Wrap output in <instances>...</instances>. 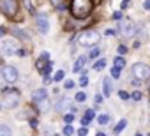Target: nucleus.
Listing matches in <instances>:
<instances>
[{"label": "nucleus", "mask_w": 150, "mask_h": 136, "mask_svg": "<svg viewBox=\"0 0 150 136\" xmlns=\"http://www.w3.org/2000/svg\"><path fill=\"white\" fill-rule=\"evenodd\" d=\"M16 55H18V57H25V55H27V51H25V50H21V48H20V50H18V51H16Z\"/></svg>", "instance_id": "32"}, {"label": "nucleus", "mask_w": 150, "mask_h": 136, "mask_svg": "<svg viewBox=\"0 0 150 136\" xmlns=\"http://www.w3.org/2000/svg\"><path fill=\"white\" fill-rule=\"evenodd\" d=\"M106 64H108V62H106L104 58H101V60H97V62L94 64V69H96V71H101V69H104V67H106Z\"/></svg>", "instance_id": "17"}, {"label": "nucleus", "mask_w": 150, "mask_h": 136, "mask_svg": "<svg viewBox=\"0 0 150 136\" xmlns=\"http://www.w3.org/2000/svg\"><path fill=\"white\" fill-rule=\"evenodd\" d=\"M78 134H80V136H87V127H81V129L78 131Z\"/></svg>", "instance_id": "34"}, {"label": "nucleus", "mask_w": 150, "mask_h": 136, "mask_svg": "<svg viewBox=\"0 0 150 136\" xmlns=\"http://www.w3.org/2000/svg\"><path fill=\"white\" fill-rule=\"evenodd\" d=\"M51 4H53L55 7H58V9H62V0H51Z\"/></svg>", "instance_id": "30"}, {"label": "nucleus", "mask_w": 150, "mask_h": 136, "mask_svg": "<svg viewBox=\"0 0 150 136\" xmlns=\"http://www.w3.org/2000/svg\"><path fill=\"white\" fill-rule=\"evenodd\" d=\"M125 51H127V48H125L124 44H120V46H118V53L122 55V53H125Z\"/></svg>", "instance_id": "31"}, {"label": "nucleus", "mask_w": 150, "mask_h": 136, "mask_svg": "<svg viewBox=\"0 0 150 136\" xmlns=\"http://www.w3.org/2000/svg\"><path fill=\"white\" fill-rule=\"evenodd\" d=\"M92 9H94L92 0H72L71 2V13H72L74 18L83 20V18L90 16Z\"/></svg>", "instance_id": "1"}, {"label": "nucleus", "mask_w": 150, "mask_h": 136, "mask_svg": "<svg viewBox=\"0 0 150 136\" xmlns=\"http://www.w3.org/2000/svg\"><path fill=\"white\" fill-rule=\"evenodd\" d=\"M20 104V92L11 89V90H4V106L6 108H16Z\"/></svg>", "instance_id": "4"}, {"label": "nucleus", "mask_w": 150, "mask_h": 136, "mask_svg": "<svg viewBox=\"0 0 150 136\" xmlns=\"http://www.w3.org/2000/svg\"><path fill=\"white\" fill-rule=\"evenodd\" d=\"M62 132H64V134H65V136H71V134H72V132H74V129H72V125H65V127H64V131H62Z\"/></svg>", "instance_id": "27"}, {"label": "nucleus", "mask_w": 150, "mask_h": 136, "mask_svg": "<svg viewBox=\"0 0 150 136\" xmlns=\"http://www.w3.org/2000/svg\"><path fill=\"white\" fill-rule=\"evenodd\" d=\"M97 120H99V124H101V125H104V124H108V122H110V115H106V113H104V115H101Z\"/></svg>", "instance_id": "23"}, {"label": "nucleus", "mask_w": 150, "mask_h": 136, "mask_svg": "<svg viewBox=\"0 0 150 136\" xmlns=\"http://www.w3.org/2000/svg\"><path fill=\"white\" fill-rule=\"evenodd\" d=\"M99 39H101V34H99L97 30H81V32L76 35V42H78L80 46H87V48L96 46V44L99 42Z\"/></svg>", "instance_id": "2"}, {"label": "nucleus", "mask_w": 150, "mask_h": 136, "mask_svg": "<svg viewBox=\"0 0 150 136\" xmlns=\"http://www.w3.org/2000/svg\"><path fill=\"white\" fill-rule=\"evenodd\" d=\"M0 11L6 16H14L18 11V4L16 0H0Z\"/></svg>", "instance_id": "6"}, {"label": "nucleus", "mask_w": 150, "mask_h": 136, "mask_svg": "<svg viewBox=\"0 0 150 136\" xmlns=\"http://www.w3.org/2000/svg\"><path fill=\"white\" fill-rule=\"evenodd\" d=\"M120 32H122L125 37H132L134 32H136V27H134L132 21H124V23L120 25Z\"/></svg>", "instance_id": "10"}, {"label": "nucleus", "mask_w": 150, "mask_h": 136, "mask_svg": "<svg viewBox=\"0 0 150 136\" xmlns=\"http://www.w3.org/2000/svg\"><path fill=\"white\" fill-rule=\"evenodd\" d=\"M118 97H120L122 101H127V99H129V94H127L125 90H120V92H118Z\"/></svg>", "instance_id": "28"}, {"label": "nucleus", "mask_w": 150, "mask_h": 136, "mask_svg": "<svg viewBox=\"0 0 150 136\" xmlns=\"http://www.w3.org/2000/svg\"><path fill=\"white\" fill-rule=\"evenodd\" d=\"M80 85L81 87H87L88 85V78H87V73L83 71V74H81V78H80Z\"/></svg>", "instance_id": "22"}, {"label": "nucleus", "mask_w": 150, "mask_h": 136, "mask_svg": "<svg viewBox=\"0 0 150 136\" xmlns=\"http://www.w3.org/2000/svg\"><path fill=\"white\" fill-rule=\"evenodd\" d=\"M141 97H143V96H141V92H138V90L129 96V99H134V101H141Z\"/></svg>", "instance_id": "25"}, {"label": "nucleus", "mask_w": 150, "mask_h": 136, "mask_svg": "<svg viewBox=\"0 0 150 136\" xmlns=\"http://www.w3.org/2000/svg\"><path fill=\"white\" fill-rule=\"evenodd\" d=\"M13 34L16 37H20V39H30V34L25 32V30H20V28H13Z\"/></svg>", "instance_id": "15"}, {"label": "nucleus", "mask_w": 150, "mask_h": 136, "mask_svg": "<svg viewBox=\"0 0 150 136\" xmlns=\"http://www.w3.org/2000/svg\"><path fill=\"white\" fill-rule=\"evenodd\" d=\"M124 65H125V60H124L122 57H117V58H115V65H113V67H118V69H122Z\"/></svg>", "instance_id": "19"}, {"label": "nucleus", "mask_w": 150, "mask_h": 136, "mask_svg": "<svg viewBox=\"0 0 150 136\" xmlns=\"http://www.w3.org/2000/svg\"><path fill=\"white\" fill-rule=\"evenodd\" d=\"M111 78H120V69H118V67H111Z\"/></svg>", "instance_id": "26"}, {"label": "nucleus", "mask_w": 150, "mask_h": 136, "mask_svg": "<svg viewBox=\"0 0 150 136\" xmlns=\"http://www.w3.org/2000/svg\"><path fill=\"white\" fill-rule=\"evenodd\" d=\"M143 7H145L146 11L150 9V0H145V2H143Z\"/></svg>", "instance_id": "35"}, {"label": "nucleus", "mask_w": 150, "mask_h": 136, "mask_svg": "<svg viewBox=\"0 0 150 136\" xmlns=\"http://www.w3.org/2000/svg\"><path fill=\"white\" fill-rule=\"evenodd\" d=\"M64 87H65V89H72V87H74V81H72V80H67V81L64 83Z\"/></svg>", "instance_id": "29"}, {"label": "nucleus", "mask_w": 150, "mask_h": 136, "mask_svg": "<svg viewBox=\"0 0 150 136\" xmlns=\"http://www.w3.org/2000/svg\"><path fill=\"white\" fill-rule=\"evenodd\" d=\"M96 117V111L94 110H87V113H85V117L81 118V125H88L90 124V120Z\"/></svg>", "instance_id": "14"}, {"label": "nucleus", "mask_w": 150, "mask_h": 136, "mask_svg": "<svg viewBox=\"0 0 150 136\" xmlns=\"http://www.w3.org/2000/svg\"><path fill=\"white\" fill-rule=\"evenodd\" d=\"M35 25H37V30L41 34H48V30H50V20H48L46 14H37L35 16Z\"/></svg>", "instance_id": "7"}, {"label": "nucleus", "mask_w": 150, "mask_h": 136, "mask_svg": "<svg viewBox=\"0 0 150 136\" xmlns=\"http://www.w3.org/2000/svg\"><path fill=\"white\" fill-rule=\"evenodd\" d=\"M0 108H2V104H0Z\"/></svg>", "instance_id": "42"}, {"label": "nucleus", "mask_w": 150, "mask_h": 136, "mask_svg": "<svg viewBox=\"0 0 150 136\" xmlns=\"http://www.w3.org/2000/svg\"><path fill=\"white\" fill-rule=\"evenodd\" d=\"M74 99H76L78 103H85V101H87V94H85V92H78L76 96H74Z\"/></svg>", "instance_id": "20"}, {"label": "nucleus", "mask_w": 150, "mask_h": 136, "mask_svg": "<svg viewBox=\"0 0 150 136\" xmlns=\"http://www.w3.org/2000/svg\"><path fill=\"white\" fill-rule=\"evenodd\" d=\"M64 76H65V73H64V71H58V73L53 76V81H62V80H64Z\"/></svg>", "instance_id": "24"}, {"label": "nucleus", "mask_w": 150, "mask_h": 136, "mask_svg": "<svg viewBox=\"0 0 150 136\" xmlns=\"http://www.w3.org/2000/svg\"><path fill=\"white\" fill-rule=\"evenodd\" d=\"M110 94H111V80L106 76V78H103V96L110 97Z\"/></svg>", "instance_id": "12"}, {"label": "nucleus", "mask_w": 150, "mask_h": 136, "mask_svg": "<svg viewBox=\"0 0 150 136\" xmlns=\"http://www.w3.org/2000/svg\"><path fill=\"white\" fill-rule=\"evenodd\" d=\"M132 76L138 80V81H145L148 76H150V67L143 62H138L132 65Z\"/></svg>", "instance_id": "3"}, {"label": "nucleus", "mask_w": 150, "mask_h": 136, "mask_svg": "<svg viewBox=\"0 0 150 136\" xmlns=\"http://www.w3.org/2000/svg\"><path fill=\"white\" fill-rule=\"evenodd\" d=\"M134 136H141V132H136V134H134Z\"/></svg>", "instance_id": "40"}, {"label": "nucleus", "mask_w": 150, "mask_h": 136, "mask_svg": "<svg viewBox=\"0 0 150 136\" xmlns=\"http://www.w3.org/2000/svg\"><path fill=\"white\" fill-rule=\"evenodd\" d=\"M99 55H101V50H99V48H94V50H90V53H88V58H92V60H94V58H97Z\"/></svg>", "instance_id": "21"}, {"label": "nucleus", "mask_w": 150, "mask_h": 136, "mask_svg": "<svg viewBox=\"0 0 150 136\" xmlns=\"http://www.w3.org/2000/svg\"><path fill=\"white\" fill-rule=\"evenodd\" d=\"M85 57H80V58H76V62H74V67H72V71L74 73H80L81 69H83V65H85Z\"/></svg>", "instance_id": "13"}, {"label": "nucleus", "mask_w": 150, "mask_h": 136, "mask_svg": "<svg viewBox=\"0 0 150 136\" xmlns=\"http://www.w3.org/2000/svg\"><path fill=\"white\" fill-rule=\"evenodd\" d=\"M113 18H115V20H120V18H122V14H120V13H115V14H113Z\"/></svg>", "instance_id": "37"}, {"label": "nucleus", "mask_w": 150, "mask_h": 136, "mask_svg": "<svg viewBox=\"0 0 150 136\" xmlns=\"http://www.w3.org/2000/svg\"><path fill=\"white\" fill-rule=\"evenodd\" d=\"M2 74H4V80L7 83H14L18 80V69H16V67H13V65H7L6 69L2 71Z\"/></svg>", "instance_id": "8"}, {"label": "nucleus", "mask_w": 150, "mask_h": 136, "mask_svg": "<svg viewBox=\"0 0 150 136\" xmlns=\"http://www.w3.org/2000/svg\"><path fill=\"white\" fill-rule=\"evenodd\" d=\"M20 50L18 42L16 41H0V51L6 57H11V55H16V51Z\"/></svg>", "instance_id": "5"}, {"label": "nucleus", "mask_w": 150, "mask_h": 136, "mask_svg": "<svg viewBox=\"0 0 150 136\" xmlns=\"http://www.w3.org/2000/svg\"><path fill=\"white\" fill-rule=\"evenodd\" d=\"M30 124H32V127H37V125H39V122H37L35 118H32V120H30Z\"/></svg>", "instance_id": "36"}, {"label": "nucleus", "mask_w": 150, "mask_h": 136, "mask_svg": "<svg viewBox=\"0 0 150 136\" xmlns=\"http://www.w3.org/2000/svg\"><path fill=\"white\" fill-rule=\"evenodd\" d=\"M125 127H127V120H125V118H122V120H120V122L117 124V127L113 129V132H115V134H118V132H122V131H124Z\"/></svg>", "instance_id": "16"}, {"label": "nucleus", "mask_w": 150, "mask_h": 136, "mask_svg": "<svg viewBox=\"0 0 150 136\" xmlns=\"http://www.w3.org/2000/svg\"><path fill=\"white\" fill-rule=\"evenodd\" d=\"M46 99H48V92H46V89H37V90L32 92V101H34V103L41 104V103H44Z\"/></svg>", "instance_id": "11"}, {"label": "nucleus", "mask_w": 150, "mask_h": 136, "mask_svg": "<svg viewBox=\"0 0 150 136\" xmlns=\"http://www.w3.org/2000/svg\"><path fill=\"white\" fill-rule=\"evenodd\" d=\"M0 136H13V132L7 125H0Z\"/></svg>", "instance_id": "18"}, {"label": "nucleus", "mask_w": 150, "mask_h": 136, "mask_svg": "<svg viewBox=\"0 0 150 136\" xmlns=\"http://www.w3.org/2000/svg\"><path fill=\"white\" fill-rule=\"evenodd\" d=\"M72 118H74V115H72V113L65 115V122H67V124H69V122H72Z\"/></svg>", "instance_id": "33"}, {"label": "nucleus", "mask_w": 150, "mask_h": 136, "mask_svg": "<svg viewBox=\"0 0 150 136\" xmlns=\"http://www.w3.org/2000/svg\"><path fill=\"white\" fill-rule=\"evenodd\" d=\"M4 34H6V28H4V27H0V35H4Z\"/></svg>", "instance_id": "38"}, {"label": "nucleus", "mask_w": 150, "mask_h": 136, "mask_svg": "<svg viewBox=\"0 0 150 136\" xmlns=\"http://www.w3.org/2000/svg\"><path fill=\"white\" fill-rule=\"evenodd\" d=\"M55 136H60V134H55Z\"/></svg>", "instance_id": "41"}, {"label": "nucleus", "mask_w": 150, "mask_h": 136, "mask_svg": "<svg viewBox=\"0 0 150 136\" xmlns=\"http://www.w3.org/2000/svg\"><path fill=\"white\" fill-rule=\"evenodd\" d=\"M55 110L57 111H65V110H69V111H76L72 108V103H71V99H67V97H62V99H58V103L55 104Z\"/></svg>", "instance_id": "9"}, {"label": "nucleus", "mask_w": 150, "mask_h": 136, "mask_svg": "<svg viewBox=\"0 0 150 136\" xmlns=\"http://www.w3.org/2000/svg\"><path fill=\"white\" fill-rule=\"evenodd\" d=\"M96 136H106V134H104V132H97Z\"/></svg>", "instance_id": "39"}]
</instances>
